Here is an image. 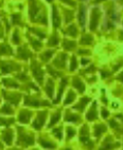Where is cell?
<instances>
[{"label":"cell","instance_id":"cell-1","mask_svg":"<svg viewBox=\"0 0 123 150\" xmlns=\"http://www.w3.org/2000/svg\"><path fill=\"white\" fill-rule=\"evenodd\" d=\"M18 131H19L18 132V144L19 145L27 147V146L34 144V137H33V134L28 133L27 131L22 130L20 127L18 128Z\"/></svg>","mask_w":123,"mask_h":150},{"label":"cell","instance_id":"cell-2","mask_svg":"<svg viewBox=\"0 0 123 150\" xmlns=\"http://www.w3.org/2000/svg\"><path fill=\"white\" fill-rule=\"evenodd\" d=\"M81 142L83 143L84 145L88 146L89 148L94 147V144L91 143L90 139H89V132H88V128L87 126H83L81 129V137H80Z\"/></svg>","mask_w":123,"mask_h":150},{"label":"cell","instance_id":"cell-3","mask_svg":"<svg viewBox=\"0 0 123 150\" xmlns=\"http://www.w3.org/2000/svg\"><path fill=\"white\" fill-rule=\"evenodd\" d=\"M31 68H32L34 77L37 79L38 83H43V79H44V72H43V70H41V68H40V66L36 62H32V66H31Z\"/></svg>","mask_w":123,"mask_h":150},{"label":"cell","instance_id":"cell-4","mask_svg":"<svg viewBox=\"0 0 123 150\" xmlns=\"http://www.w3.org/2000/svg\"><path fill=\"white\" fill-rule=\"evenodd\" d=\"M46 117H47V112H46V111L39 112L37 114V116H36V118H35L34 123H33V127H34L35 129L39 130V129L43 127L44 124H45Z\"/></svg>","mask_w":123,"mask_h":150},{"label":"cell","instance_id":"cell-5","mask_svg":"<svg viewBox=\"0 0 123 150\" xmlns=\"http://www.w3.org/2000/svg\"><path fill=\"white\" fill-rule=\"evenodd\" d=\"M100 16H101V13H100V10L98 8H94L91 12V19H90V30H96L97 25H98V22H99Z\"/></svg>","mask_w":123,"mask_h":150},{"label":"cell","instance_id":"cell-6","mask_svg":"<svg viewBox=\"0 0 123 150\" xmlns=\"http://www.w3.org/2000/svg\"><path fill=\"white\" fill-rule=\"evenodd\" d=\"M24 105H27V106H32V107H38V106H40V105H49V103L40 102L39 99H37V98L27 96L26 99H24Z\"/></svg>","mask_w":123,"mask_h":150},{"label":"cell","instance_id":"cell-7","mask_svg":"<svg viewBox=\"0 0 123 150\" xmlns=\"http://www.w3.org/2000/svg\"><path fill=\"white\" fill-rule=\"evenodd\" d=\"M39 10H40V8H39V6H38L37 3L35 2H32L31 3V6H30V16H31V19H33V20H36V19H38L39 18ZM37 21V20H36Z\"/></svg>","mask_w":123,"mask_h":150},{"label":"cell","instance_id":"cell-8","mask_svg":"<svg viewBox=\"0 0 123 150\" xmlns=\"http://www.w3.org/2000/svg\"><path fill=\"white\" fill-rule=\"evenodd\" d=\"M119 146V143H114L112 141H110V139H108V137H106L104 141V143H103V145L101 146V148H100L99 150H112L114 149V148L118 147Z\"/></svg>","mask_w":123,"mask_h":150},{"label":"cell","instance_id":"cell-9","mask_svg":"<svg viewBox=\"0 0 123 150\" xmlns=\"http://www.w3.org/2000/svg\"><path fill=\"white\" fill-rule=\"evenodd\" d=\"M0 68H1L3 73H10L11 71L19 69L18 66H14L13 64H9V62H0Z\"/></svg>","mask_w":123,"mask_h":150},{"label":"cell","instance_id":"cell-10","mask_svg":"<svg viewBox=\"0 0 123 150\" xmlns=\"http://www.w3.org/2000/svg\"><path fill=\"white\" fill-rule=\"evenodd\" d=\"M66 59H67V55H66V54H61V55L57 56V58L53 62L54 67L64 68L65 64H66Z\"/></svg>","mask_w":123,"mask_h":150},{"label":"cell","instance_id":"cell-11","mask_svg":"<svg viewBox=\"0 0 123 150\" xmlns=\"http://www.w3.org/2000/svg\"><path fill=\"white\" fill-rule=\"evenodd\" d=\"M18 56H19V58L26 60V59H28L29 57L32 56V54L28 50L27 47H21V48L18 49Z\"/></svg>","mask_w":123,"mask_h":150},{"label":"cell","instance_id":"cell-12","mask_svg":"<svg viewBox=\"0 0 123 150\" xmlns=\"http://www.w3.org/2000/svg\"><path fill=\"white\" fill-rule=\"evenodd\" d=\"M97 117H98V112H97V104H96V102H94V105H92V107H91V109L89 110L88 113H87V120H88V121H94Z\"/></svg>","mask_w":123,"mask_h":150},{"label":"cell","instance_id":"cell-13","mask_svg":"<svg viewBox=\"0 0 123 150\" xmlns=\"http://www.w3.org/2000/svg\"><path fill=\"white\" fill-rule=\"evenodd\" d=\"M19 122H21V123H29L30 118H31V112L28 111V110H24L21 112L19 113Z\"/></svg>","mask_w":123,"mask_h":150},{"label":"cell","instance_id":"cell-14","mask_svg":"<svg viewBox=\"0 0 123 150\" xmlns=\"http://www.w3.org/2000/svg\"><path fill=\"white\" fill-rule=\"evenodd\" d=\"M3 94L6 95V99L10 100V102H11L12 104L17 105L19 103V100H20V95H19V94H14V93H8V94H6L4 92H3Z\"/></svg>","mask_w":123,"mask_h":150},{"label":"cell","instance_id":"cell-15","mask_svg":"<svg viewBox=\"0 0 123 150\" xmlns=\"http://www.w3.org/2000/svg\"><path fill=\"white\" fill-rule=\"evenodd\" d=\"M89 100H90V98H89V97H87V96L83 97V98L80 100V103L75 105L73 108H74V109H77V110H80V111H83L84 108H85V106L89 103Z\"/></svg>","mask_w":123,"mask_h":150},{"label":"cell","instance_id":"cell-16","mask_svg":"<svg viewBox=\"0 0 123 150\" xmlns=\"http://www.w3.org/2000/svg\"><path fill=\"white\" fill-rule=\"evenodd\" d=\"M72 85H73V87H74L75 89H78V90L81 92V93L85 91V85H84L83 81H80L79 78H73Z\"/></svg>","mask_w":123,"mask_h":150},{"label":"cell","instance_id":"cell-17","mask_svg":"<svg viewBox=\"0 0 123 150\" xmlns=\"http://www.w3.org/2000/svg\"><path fill=\"white\" fill-rule=\"evenodd\" d=\"M3 141L8 145L12 144V141H13V131H12V130H6V131H3Z\"/></svg>","mask_w":123,"mask_h":150},{"label":"cell","instance_id":"cell-18","mask_svg":"<svg viewBox=\"0 0 123 150\" xmlns=\"http://www.w3.org/2000/svg\"><path fill=\"white\" fill-rule=\"evenodd\" d=\"M39 144L41 145L43 147L47 148V149H54V148H55V144L52 143L51 141H48V139H39Z\"/></svg>","mask_w":123,"mask_h":150},{"label":"cell","instance_id":"cell-19","mask_svg":"<svg viewBox=\"0 0 123 150\" xmlns=\"http://www.w3.org/2000/svg\"><path fill=\"white\" fill-rule=\"evenodd\" d=\"M106 131V126L103 125V124H100V125H97L94 126V135L97 137H99L103 132Z\"/></svg>","mask_w":123,"mask_h":150},{"label":"cell","instance_id":"cell-20","mask_svg":"<svg viewBox=\"0 0 123 150\" xmlns=\"http://www.w3.org/2000/svg\"><path fill=\"white\" fill-rule=\"evenodd\" d=\"M53 89H54V83L52 79H49L48 83H47V87H46V90H47V94L49 95V97L53 96Z\"/></svg>","mask_w":123,"mask_h":150},{"label":"cell","instance_id":"cell-21","mask_svg":"<svg viewBox=\"0 0 123 150\" xmlns=\"http://www.w3.org/2000/svg\"><path fill=\"white\" fill-rule=\"evenodd\" d=\"M53 10V25L54 28H59V13L56 11V8L53 6L52 8Z\"/></svg>","mask_w":123,"mask_h":150},{"label":"cell","instance_id":"cell-22","mask_svg":"<svg viewBox=\"0 0 123 150\" xmlns=\"http://www.w3.org/2000/svg\"><path fill=\"white\" fill-rule=\"evenodd\" d=\"M59 118H61V112L57 111V112H55L53 115H52V118H51V121H50V123H49L48 127H52L54 124L57 123V122L59 121Z\"/></svg>","mask_w":123,"mask_h":150},{"label":"cell","instance_id":"cell-23","mask_svg":"<svg viewBox=\"0 0 123 150\" xmlns=\"http://www.w3.org/2000/svg\"><path fill=\"white\" fill-rule=\"evenodd\" d=\"M94 41V38L91 37L90 35H84L81 38V43L82 45H91Z\"/></svg>","mask_w":123,"mask_h":150},{"label":"cell","instance_id":"cell-24","mask_svg":"<svg viewBox=\"0 0 123 150\" xmlns=\"http://www.w3.org/2000/svg\"><path fill=\"white\" fill-rule=\"evenodd\" d=\"M79 120H80V116L77 114H72V113H68L65 116V121L67 122H79Z\"/></svg>","mask_w":123,"mask_h":150},{"label":"cell","instance_id":"cell-25","mask_svg":"<svg viewBox=\"0 0 123 150\" xmlns=\"http://www.w3.org/2000/svg\"><path fill=\"white\" fill-rule=\"evenodd\" d=\"M79 19H80V24L82 27H84V24H85V8H84V6H82L80 8V16H79Z\"/></svg>","mask_w":123,"mask_h":150},{"label":"cell","instance_id":"cell-26","mask_svg":"<svg viewBox=\"0 0 123 150\" xmlns=\"http://www.w3.org/2000/svg\"><path fill=\"white\" fill-rule=\"evenodd\" d=\"M0 54H12V49L8 45H0Z\"/></svg>","mask_w":123,"mask_h":150},{"label":"cell","instance_id":"cell-27","mask_svg":"<svg viewBox=\"0 0 123 150\" xmlns=\"http://www.w3.org/2000/svg\"><path fill=\"white\" fill-rule=\"evenodd\" d=\"M63 47H64L65 50H72L75 47V42L71 40H65L63 43Z\"/></svg>","mask_w":123,"mask_h":150},{"label":"cell","instance_id":"cell-28","mask_svg":"<svg viewBox=\"0 0 123 150\" xmlns=\"http://www.w3.org/2000/svg\"><path fill=\"white\" fill-rule=\"evenodd\" d=\"M65 85H67V79H63V81H61V88H59V95H57V98H56L55 100H54V103H59V98H61V94H63V91H64Z\"/></svg>","mask_w":123,"mask_h":150},{"label":"cell","instance_id":"cell-29","mask_svg":"<svg viewBox=\"0 0 123 150\" xmlns=\"http://www.w3.org/2000/svg\"><path fill=\"white\" fill-rule=\"evenodd\" d=\"M67 33L68 35H70V36H72V37H75L77 36V34H78V30H77V27L75 25H70L69 28L67 29Z\"/></svg>","mask_w":123,"mask_h":150},{"label":"cell","instance_id":"cell-30","mask_svg":"<svg viewBox=\"0 0 123 150\" xmlns=\"http://www.w3.org/2000/svg\"><path fill=\"white\" fill-rule=\"evenodd\" d=\"M54 51L53 50H50V51H46L45 53L41 54V56H40V58L43 59L44 62H47V60H49V59L51 58V56L53 55Z\"/></svg>","mask_w":123,"mask_h":150},{"label":"cell","instance_id":"cell-31","mask_svg":"<svg viewBox=\"0 0 123 150\" xmlns=\"http://www.w3.org/2000/svg\"><path fill=\"white\" fill-rule=\"evenodd\" d=\"M14 123L13 118H2L0 117V126H10Z\"/></svg>","mask_w":123,"mask_h":150},{"label":"cell","instance_id":"cell-32","mask_svg":"<svg viewBox=\"0 0 123 150\" xmlns=\"http://www.w3.org/2000/svg\"><path fill=\"white\" fill-rule=\"evenodd\" d=\"M3 83H4L6 87H13V88H17V87H18V83H17L16 81H14L13 79H10V78L3 79Z\"/></svg>","mask_w":123,"mask_h":150},{"label":"cell","instance_id":"cell-33","mask_svg":"<svg viewBox=\"0 0 123 150\" xmlns=\"http://www.w3.org/2000/svg\"><path fill=\"white\" fill-rule=\"evenodd\" d=\"M59 43V36L56 34H53L52 35V37L49 39V41H48V45L49 46H56Z\"/></svg>","mask_w":123,"mask_h":150},{"label":"cell","instance_id":"cell-34","mask_svg":"<svg viewBox=\"0 0 123 150\" xmlns=\"http://www.w3.org/2000/svg\"><path fill=\"white\" fill-rule=\"evenodd\" d=\"M30 42H31V45H32L35 50H39V49L41 48V42L36 40V39H34V38H30Z\"/></svg>","mask_w":123,"mask_h":150},{"label":"cell","instance_id":"cell-35","mask_svg":"<svg viewBox=\"0 0 123 150\" xmlns=\"http://www.w3.org/2000/svg\"><path fill=\"white\" fill-rule=\"evenodd\" d=\"M75 98V93H73L72 91H69V93H68L67 95V99L65 100V105H68L70 104V103H72L73 100H74Z\"/></svg>","mask_w":123,"mask_h":150},{"label":"cell","instance_id":"cell-36","mask_svg":"<svg viewBox=\"0 0 123 150\" xmlns=\"http://www.w3.org/2000/svg\"><path fill=\"white\" fill-rule=\"evenodd\" d=\"M53 134L59 139H61V137H63V134H61V127H59V128L54 129V130H53Z\"/></svg>","mask_w":123,"mask_h":150},{"label":"cell","instance_id":"cell-37","mask_svg":"<svg viewBox=\"0 0 123 150\" xmlns=\"http://www.w3.org/2000/svg\"><path fill=\"white\" fill-rule=\"evenodd\" d=\"M13 21L14 23L16 24H21V16H20V14H15V15H13Z\"/></svg>","mask_w":123,"mask_h":150},{"label":"cell","instance_id":"cell-38","mask_svg":"<svg viewBox=\"0 0 123 150\" xmlns=\"http://www.w3.org/2000/svg\"><path fill=\"white\" fill-rule=\"evenodd\" d=\"M0 112L2 113H9V114H12L13 113V110L11 109V107L9 106V105H6V106H3V108L0 110Z\"/></svg>","mask_w":123,"mask_h":150},{"label":"cell","instance_id":"cell-39","mask_svg":"<svg viewBox=\"0 0 123 150\" xmlns=\"http://www.w3.org/2000/svg\"><path fill=\"white\" fill-rule=\"evenodd\" d=\"M75 134V130L72 128V127H68L67 128V135H68V139H71L72 137H74Z\"/></svg>","mask_w":123,"mask_h":150},{"label":"cell","instance_id":"cell-40","mask_svg":"<svg viewBox=\"0 0 123 150\" xmlns=\"http://www.w3.org/2000/svg\"><path fill=\"white\" fill-rule=\"evenodd\" d=\"M77 67H78V62H77V58H75L74 56L72 57V59H71V67H70V70L71 71H74L75 69H77Z\"/></svg>","mask_w":123,"mask_h":150},{"label":"cell","instance_id":"cell-41","mask_svg":"<svg viewBox=\"0 0 123 150\" xmlns=\"http://www.w3.org/2000/svg\"><path fill=\"white\" fill-rule=\"evenodd\" d=\"M13 42L18 45L19 43V33L17 30H15V33L13 34Z\"/></svg>","mask_w":123,"mask_h":150},{"label":"cell","instance_id":"cell-42","mask_svg":"<svg viewBox=\"0 0 123 150\" xmlns=\"http://www.w3.org/2000/svg\"><path fill=\"white\" fill-rule=\"evenodd\" d=\"M31 32H33V33H35V34L37 35V36H39V37H41V38H45L46 37V34L44 32H39V30H36V29H31L30 30Z\"/></svg>","mask_w":123,"mask_h":150},{"label":"cell","instance_id":"cell-43","mask_svg":"<svg viewBox=\"0 0 123 150\" xmlns=\"http://www.w3.org/2000/svg\"><path fill=\"white\" fill-rule=\"evenodd\" d=\"M108 115H109V113L107 112V111L105 109H102V116H103L104 118H106Z\"/></svg>","mask_w":123,"mask_h":150},{"label":"cell","instance_id":"cell-44","mask_svg":"<svg viewBox=\"0 0 123 150\" xmlns=\"http://www.w3.org/2000/svg\"><path fill=\"white\" fill-rule=\"evenodd\" d=\"M48 70H49V71H50V72H51V74L53 75V76H59V73H56L55 71H53V70L51 69V68H49V67H48Z\"/></svg>","mask_w":123,"mask_h":150},{"label":"cell","instance_id":"cell-45","mask_svg":"<svg viewBox=\"0 0 123 150\" xmlns=\"http://www.w3.org/2000/svg\"><path fill=\"white\" fill-rule=\"evenodd\" d=\"M118 79H119V81H121L123 83V72H122V74H120L119 76H118Z\"/></svg>","mask_w":123,"mask_h":150},{"label":"cell","instance_id":"cell-46","mask_svg":"<svg viewBox=\"0 0 123 150\" xmlns=\"http://www.w3.org/2000/svg\"><path fill=\"white\" fill-rule=\"evenodd\" d=\"M79 53H81V54H86V53H89L88 51H85V50H80L79 51Z\"/></svg>","mask_w":123,"mask_h":150},{"label":"cell","instance_id":"cell-47","mask_svg":"<svg viewBox=\"0 0 123 150\" xmlns=\"http://www.w3.org/2000/svg\"><path fill=\"white\" fill-rule=\"evenodd\" d=\"M88 62H89L88 59H82V64H87Z\"/></svg>","mask_w":123,"mask_h":150},{"label":"cell","instance_id":"cell-48","mask_svg":"<svg viewBox=\"0 0 123 150\" xmlns=\"http://www.w3.org/2000/svg\"><path fill=\"white\" fill-rule=\"evenodd\" d=\"M107 75H109V74H107V72H102V76H103V77H106Z\"/></svg>","mask_w":123,"mask_h":150},{"label":"cell","instance_id":"cell-49","mask_svg":"<svg viewBox=\"0 0 123 150\" xmlns=\"http://www.w3.org/2000/svg\"><path fill=\"white\" fill-rule=\"evenodd\" d=\"M65 150H71V149H70V148H67V149H65Z\"/></svg>","mask_w":123,"mask_h":150},{"label":"cell","instance_id":"cell-50","mask_svg":"<svg viewBox=\"0 0 123 150\" xmlns=\"http://www.w3.org/2000/svg\"><path fill=\"white\" fill-rule=\"evenodd\" d=\"M1 147H2V146H1V144H0V148H1Z\"/></svg>","mask_w":123,"mask_h":150},{"label":"cell","instance_id":"cell-51","mask_svg":"<svg viewBox=\"0 0 123 150\" xmlns=\"http://www.w3.org/2000/svg\"><path fill=\"white\" fill-rule=\"evenodd\" d=\"M33 150H37V149H33Z\"/></svg>","mask_w":123,"mask_h":150},{"label":"cell","instance_id":"cell-52","mask_svg":"<svg viewBox=\"0 0 123 150\" xmlns=\"http://www.w3.org/2000/svg\"><path fill=\"white\" fill-rule=\"evenodd\" d=\"M0 36H1V35H0Z\"/></svg>","mask_w":123,"mask_h":150}]
</instances>
